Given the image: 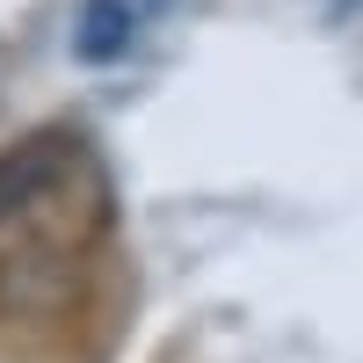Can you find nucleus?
<instances>
[{"instance_id": "1", "label": "nucleus", "mask_w": 363, "mask_h": 363, "mask_svg": "<svg viewBox=\"0 0 363 363\" xmlns=\"http://www.w3.org/2000/svg\"><path fill=\"white\" fill-rule=\"evenodd\" d=\"M73 160V138L66 131H37V138H22L0 153V225H15L29 203H44L58 189V174H66Z\"/></svg>"}, {"instance_id": "2", "label": "nucleus", "mask_w": 363, "mask_h": 363, "mask_svg": "<svg viewBox=\"0 0 363 363\" xmlns=\"http://www.w3.org/2000/svg\"><path fill=\"white\" fill-rule=\"evenodd\" d=\"M131 37H138V15L124 8V0H87L80 29H73V51L87 58V66H116V58L131 51Z\"/></svg>"}]
</instances>
